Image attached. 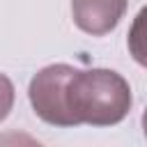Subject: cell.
Wrapping results in <instances>:
<instances>
[{
	"instance_id": "7a4b0ae2",
	"label": "cell",
	"mask_w": 147,
	"mask_h": 147,
	"mask_svg": "<svg viewBox=\"0 0 147 147\" xmlns=\"http://www.w3.org/2000/svg\"><path fill=\"white\" fill-rule=\"evenodd\" d=\"M74 74L71 64H48L34 74L30 80V103L37 117L53 126H71L67 94H69V78Z\"/></svg>"
},
{
	"instance_id": "6da1fadb",
	"label": "cell",
	"mask_w": 147,
	"mask_h": 147,
	"mask_svg": "<svg viewBox=\"0 0 147 147\" xmlns=\"http://www.w3.org/2000/svg\"><path fill=\"white\" fill-rule=\"evenodd\" d=\"M67 106L71 126H113L122 122L131 108V87L117 71L74 67Z\"/></svg>"
},
{
	"instance_id": "277c9868",
	"label": "cell",
	"mask_w": 147,
	"mask_h": 147,
	"mask_svg": "<svg viewBox=\"0 0 147 147\" xmlns=\"http://www.w3.org/2000/svg\"><path fill=\"white\" fill-rule=\"evenodd\" d=\"M126 46H129L131 57H133L140 67L147 69V7H142V9L136 14V18H133V23H131V28H129Z\"/></svg>"
},
{
	"instance_id": "8992f818",
	"label": "cell",
	"mask_w": 147,
	"mask_h": 147,
	"mask_svg": "<svg viewBox=\"0 0 147 147\" xmlns=\"http://www.w3.org/2000/svg\"><path fill=\"white\" fill-rule=\"evenodd\" d=\"M142 131H145V138H147V108L142 113Z\"/></svg>"
},
{
	"instance_id": "3957f363",
	"label": "cell",
	"mask_w": 147,
	"mask_h": 147,
	"mask_svg": "<svg viewBox=\"0 0 147 147\" xmlns=\"http://www.w3.org/2000/svg\"><path fill=\"white\" fill-rule=\"evenodd\" d=\"M124 9L126 0H71L74 23L92 37L108 34L124 16Z\"/></svg>"
},
{
	"instance_id": "5b68a950",
	"label": "cell",
	"mask_w": 147,
	"mask_h": 147,
	"mask_svg": "<svg viewBox=\"0 0 147 147\" xmlns=\"http://www.w3.org/2000/svg\"><path fill=\"white\" fill-rule=\"evenodd\" d=\"M11 106H14V85L5 74H0V122L9 115Z\"/></svg>"
}]
</instances>
